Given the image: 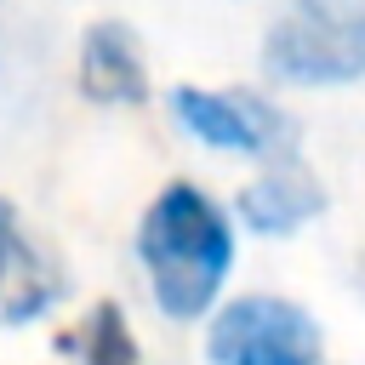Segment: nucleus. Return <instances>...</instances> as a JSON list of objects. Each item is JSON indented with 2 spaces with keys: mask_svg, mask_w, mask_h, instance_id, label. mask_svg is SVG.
<instances>
[{
  "mask_svg": "<svg viewBox=\"0 0 365 365\" xmlns=\"http://www.w3.org/2000/svg\"><path fill=\"white\" fill-rule=\"evenodd\" d=\"M63 291H68L63 262L23 228L17 205L0 200V325H29V319H40Z\"/></svg>",
  "mask_w": 365,
  "mask_h": 365,
  "instance_id": "obj_5",
  "label": "nucleus"
},
{
  "mask_svg": "<svg viewBox=\"0 0 365 365\" xmlns=\"http://www.w3.org/2000/svg\"><path fill=\"white\" fill-rule=\"evenodd\" d=\"M63 354H74V365H143V359H137V336H131L120 302H97V308L63 336Z\"/></svg>",
  "mask_w": 365,
  "mask_h": 365,
  "instance_id": "obj_8",
  "label": "nucleus"
},
{
  "mask_svg": "<svg viewBox=\"0 0 365 365\" xmlns=\"http://www.w3.org/2000/svg\"><path fill=\"white\" fill-rule=\"evenodd\" d=\"M319 319L285 297H234L205 331L211 365H319Z\"/></svg>",
  "mask_w": 365,
  "mask_h": 365,
  "instance_id": "obj_3",
  "label": "nucleus"
},
{
  "mask_svg": "<svg viewBox=\"0 0 365 365\" xmlns=\"http://www.w3.org/2000/svg\"><path fill=\"white\" fill-rule=\"evenodd\" d=\"M137 257H143V274H148L160 314L200 319L217 308V291L234 268V222L205 188L171 182L143 211Z\"/></svg>",
  "mask_w": 365,
  "mask_h": 365,
  "instance_id": "obj_1",
  "label": "nucleus"
},
{
  "mask_svg": "<svg viewBox=\"0 0 365 365\" xmlns=\"http://www.w3.org/2000/svg\"><path fill=\"white\" fill-rule=\"evenodd\" d=\"M262 68L285 86H348L365 74V0H291L262 40Z\"/></svg>",
  "mask_w": 365,
  "mask_h": 365,
  "instance_id": "obj_2",
  "label": "nucleus"
},
{
  "mask_svg": "<svg viewBox=\"0 0 365 365\" xmlns=\"http://www.w3.org/2000/svg\"><path fill=\"white\" fill-rule=\"evenodd\" d=\"M80 91L91 103H143L148 97L143 46L125 23L103 17V23L86 29V40H80Z\"/></svg>",
  "mask_w": 365,
  "mask_h": 365,
  "instance_id": "obj_7",
  "label": "nucleus"
},
{
  "mask_svg": "<svg viewBox=\"0 0 365 365\" xmlns=\"http://www.w3.org/2000/svg\"><path fill=\"white\" fill-rule=\"evenodd\" d=\"M171 114L188 137H200L205 148L222 154H257V160H279L297 154V125L262 103L257 91H205V86H177L171 91Z\"/></svg>",
  "mask_w": 365,
  "mask_h": 365,
  "instance_id": "obj_4",
  "label": "nucleus"
},
{
  "mask_svg": "<svg viewBox=\"0 0 365 365\" xmlns=\"http://www.w3.org/2000/svg\"><path fill=\"white\" fill-rule=\"evenodd\" d=\"M319 211H325V188H319V177L302 165V154L268 160V171L240 188V217H245V228H251V234H268V240L297 234V228L314 222Z\"/></svg>",
  "mask_w": 365,
  "mask_h": 365,
  "instance_id": "obj_6",
  "label": "nucleus"
}]
</instances>
